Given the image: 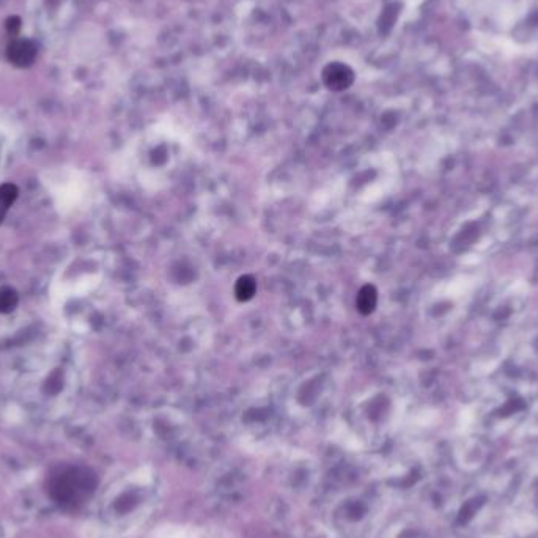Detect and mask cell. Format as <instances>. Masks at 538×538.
<instances>
[{"label": "cell", "instance_id": "3", "mask_svg": "<svg viewBox=\"0 0 538 538\" xmlns=\"http://www.w3.org/2000/svg\"><path fill=\"white\" fill-rule=\"evenodd\" d=\"M83 476L77 471H67L62 476L55 477L53 485V495L60 502H74L87 490L86 482H82Z\"/></svg>", "mask_w": 538, "mask_h": 538}, {"label": "cell", "instance_id": "5", "mask_svg": "<svg viewBox=\"0 0 538 538\" xmlns=\"http://www.w3.org/2000/svg\"><path fill=\"white\" fill-rule=\"evenodd\" d=\"M378 306V290L373 285L367 283L359 290L358 297H356V309L362 315H372L375 309Z\"/></svg>", "mask_w": 538, "mask_h": 538}, {"label": "cell", "instance_id": "4", "mask_svg": "<svg viewBox=\"0 0 538 538\" xmlns=\"http://www.w3.org/2000/svg\"><path fill=\"white\" fill-rule=\"evenodd\" d=\"M354 71L342 62H332L323 69V82L332 92H343L354 83Z\"/></svg>", "mask_w": 538, "mask_h": 538}, {"label": "cell", "instance_id": "7", "mask_svg": "<svg viewBox=\"0 0 538 538\" xmlns=\"http://www.w3.org/2000/svg\"><path fill=\"white\" fill-rule=\"evenodd\" d=\"M8 148H10L8 135L0 129V173H2L4 166L6 162V156H8Z\"/></svg>", "mask_w": 538, "mask_h": 538}, {"label": "cell", "instance_id": "2", "mask_svg": "<svg viewBox=\"0 0 538 538\" xmlns=\"http://www.w3.org/2000/svg\"><path fill=\"white\" fill-rule=\"evenodd\" d=\"M515 515L527 526L538 527V471H527L513 499Z\"/></svg>", "mask_w": 538, "mask_h": 538}, {"label": "cell", "instance_id": "1", "mask_svg": "<svg viewBox=\"0 0 538 538\" xmlns=\"http://www.w3.org/2000/svg\"><path fill=\"white\" fill-rule=\"evenodd\" d=\"M73 358L65 340L44 342L25 351L10 373L16 394L27 400L67 397L76 372Z\"/></svg>", "mask_w": 538, "mask_h": 538}, {"label": "cell", "instance_id": "6", "mask_svg": "<svg viewBox=\"0 0 538 538\" xmlns=\"http://www.w3.org/2000/svg\"><path fill=\"white\" fill-rule=\"evenodd\" d=\"M257 295V281L254 276H241L235 283V297L241 302H248Z\"/></svg>", "mask_w": 538, "mask_h": 538}]
</instances>
